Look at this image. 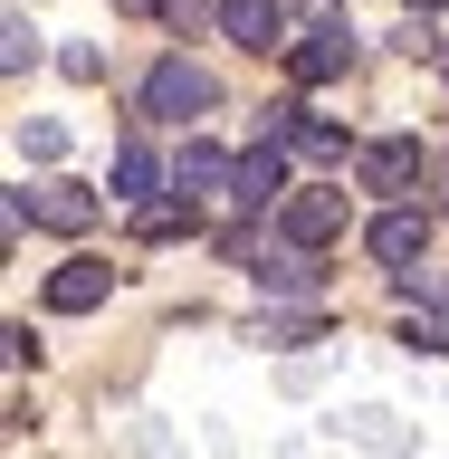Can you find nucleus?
<instances>
[{
    "mask_svg": "<svg viewBox=\"0 0 449 459\" xmlns=\"http://www.w3.org/2000/svg\"><path fill=\"white\" fill-rule=\"evenodd\" d=\"M278 230H287V239H307V249L344 239V192H325V182H315V192H287L278 201Z\"/></svg>",
    "mask_w": 449,
    "mask_h": 459,
    "instance_id": "nucleus-7",
    "label": "nucleus"
},
{
    "mask_svg": "<svg viewBox=\"0 0 449 459\" xmlns=\"http://www.w3.org/2000/svg\"><path fill=\"white\" fill-rule=\"evenodd\" d=\"M0 67H10V77L29 67V20H10V29H0Z\"/></svg>",
    "mask_w": 449,
    "mask_h": 459,
    "instance_id": "nucleus-18",
    "label": "nucleus"
},
{
    "mask_svg": "<svg viewBox=\"0 0 449 459\" xmlns=\"http://www.w3.org/2000/svg\"><path fill=\"white\" fill-rule=\"evenodd\" d=\"M106 297H115V268H106V258H86V249L48 278V307H57V316H96Z\"/></svg>",
    "mask_w": 449,
    "mask_h": 459,
    "instance_id": "nucleus-8",
    "label": "nucleus"
},
{
    "mask_svg": "<svg viewBox=\"0 0 449 459\" xmlns=\"http://www.w3.org/2000/svg\"><path fill=\"white\" fill-rule=\"evenodd\" d=\"M364 249H373V258H383V268L402 278V268H421V249H430V221H421V211H383V221L364 230Z\"/></svg>",
    "mask_w": 449,
    "mask_h": 459,
    "instance_id": "nucleus-10",
    "label": "nucleus"
},
{
    "mask_svg": "<svg viewBox=\"0 0 449 459\" xmlns=\"http://www.w3.org/2000/svg\"><path fill=\"white\" fill-rule=\"evenodd\" d=\"M220 39H239V48H287V0H220Z\"/></svg>",
    "mask_w": 449,
    "mask_h": 459,
    "instance_id": "nucleus-9",
    "label": "nucleus"
},
{
    "mask_svg": "<svg viewBox=\"0 0 449 459\" xmlns=\"http://www.w3.org/2000/svg\"><path fill=\"white\" fill-rule=\"evenodd\" d=\"M192 211H201V201H182V192H172V201H134V239H182Z\"/></svg>",
    "mask_w": 449,
    "mask_h": 459,
    "instance_id": "nucleus-14",
    "label": "nucleus"
},
{
    "mask_svg": "<svg viewBox=\"0 0 449 459\" xmlns=\"http://www.w3.org/2000/svg\"><path fill=\"white\" fill-rule=\"evenodd\" d=\"M354 182H364V192H411V182H421V143L411 134H373L364 153H354Z\"/></svg>",
    "mask_w": 449,
    "mask_h": 459,
    "instance_id": "nucleus-5",
    "label": "nucleus"
},
{
    "mask_svg": "<svg viewBox=\"0 0 449 459\" xmlns=\"http://www.w3.org/2000/svg\"><path fill=\"white\" fill-rule=\"evenodd\" d=\"M115 10H153V0H115Z\"/></svg>",
    "mask_w": 449,
    "mask_h": 459,
    "instance_id": "nucleus-20",
    "label": "nucleus"
},
{
    "mask_svg": "<svg viewBox=\"0 0 449 459\" xmlns=\"http://www.w3.org/2000/svg\"><path fill=\"white\" fill-rule=\"evenodd\" d=\"M421 10H430V0H421Z\"/></svg>",
    "mask_w": 449,
    "mask_h": 459,
    "instance_id": "nucleus-21",
    "label": "nucleus"
},
{
    "mask_svg": "<svg viewBox=\"0 0 449 459\" xmlns=\"http://www.w3.org/2000/svg\"><path fill=\"white\" fill-rule=\"evenodd\" d=\"M172 192H182V201H229V163L192 134L182 153H172Z\"/></svg>",
    "mask_w": 449,
    "mask_h": 459,
    "instance_id": "nucleus-12",
    "label": "nucleus"
},
{
    "mask_svg": "<svg viewBox=\"0 0 449 459\" xmlns=\"http://www.w3.org/2000/svg\"><path fill=\"white\" fill-rule=\"evenodd\" d=\"M163 10H172L182 29H192V20H220V0H163Z\"/></svg>",
    "mask_w": 449,
    "mask_h": 459,
    "instance_id": "nucleus-19",
    "label": "nucleus"
},
{
    "mask_svg": "<svg viewBox=\"0 0 449 459\" xmlns=\"http://www.w3.org/2000/svg\"><path fill=\"white\" fill-rule=\"evenodd\" d=\"M29 221H48V230L77 239V230H96V192H86V182H39V192H29Z\"/></svg>",
    "mask_w": 449,
    "mask_h": 459,
    "instance_id": "nucleus-11",
    "label": "nucleus"
},
{
    "mask_svg": "<svg viewBox=\"0 0 449 459\" xmlns=\"http://www.w3.org/2000/svg\"><path fill=\"white\" fill-rule=\"evenodd\" d=\"M287 67H297V86H335L344 67H354V29L344 20H307V39H287Z\"/></svg>",
    "mask_w": 449,
    "mask_h": 459,
    "instance_id": "nucleus-3",
    "label": "nucleus"
},
{
    "mask_svg": "<svg viewBox=\"0 0 449 459\" xmlns=\"http://www.w3.org/2000/svg\"><path fill=\"white\" fill-rule=\"evenodd\" d=\"M258 335H268V344H297V335H315V316H258Z\"/></svg>",
    "mask_w": 449,
    "mask_h": 459,
    "instance_id": "nucleus-17",
    "label": "nucleus"
},
{
    "mask_svg": "<svg viewBox=\"0 0 449 459\" xmlns=\"http://www.w3.org/2000/svg\"><path fill=\"white\" fill-rule=\"evenodd\" d=\"M229 201H239V211H278L287 201V143L278 134H258L249 153L229 163Z\"/></svg>",
    "mask_w": 449,
    "mask_h": 459,
    "instance_id": "nucleus-2",
    "label": "nucleus"
},
{
    "mask_svg": "<svg viewBox=\"0 0 449 459\" xmlns=\"http://www.w3.org/2000/svg\"><path fill=\"white\" fill-rule=\"evenodd\" d=\"M153 125H201V115L220 106V86H211V67L201 57H153V77H143V96H134Z\"/></svg>",
    "mask_w": 449,
    "mask_h": 459,
    "instance_id": "nucleus-1",
    "label": "nucleus"
},
{
    "mask_svg": "<svg viewBox=\"0 0 449 459\" xmlns=\"http://www.w3.org/2000/svg\"><path fill=\"white\" fill-rule=\"evenodd\" d=\"M402 344H411V354H449V325L421 316V307H402Z\"/></svg>",
    "mask_w": 449,
    "mask_h": 459,
    "instance_id": "nucleus-15",
    "label": "nucleus"
},
{
    "mask_svg": "<svg viewBox=\"0 0 449 459\" xmlns=\"http://www.w3.org/2000/svg\"><path fill=\"white\" fill-rule=\"evenodd\" d=\"M20 153H39V163H57V153H67V134H57V125H20Z\"/></svg>",
    "mask_w": 449,
    "mask_h": 459,
    "instance_id": "nucleus-16",
    "label": "nucleus"
},
{
    "mask_svg": "<svg viewBox=\"0 0 449 459\" xmlns=\"http://www.w3.org/2000/svg\"><path fill=\"white\" fill-rule=\"evenodd\" d=\"M249 278L268 287V297H315V287H325V268H315L307 239H278V249H258V258H249Z\"/></svg>",
    "mask_w": 449,
    "mask_h": 459,
    "instance_id": "nucleus-6",
    "label": "nucleus"
},
{
    "mask_svg": "<svg viewBox=\"0 0 449 459\" xmlns=\"http://www.w3.org/2000/svg\"><path fill=\"white\" fill-rule=\"evenodd\" d=\"M153 192H172V163L153 143H115V201H153Z\"/></svg>",
    "mask_w": 449,
    "mask_h": 459,
    "instance_id": "nucleus-13",
    "label": "nucleus"
},
{
    "mask_svg": "<svg viewBox=\"0 0 449 459\" xmlns=\"http://www.w3.org/2000/svg\"><path fill=\"white\" fill-rule=\"evenodd\" d=\"M258 134H278L287 153H307V163H344V134L325 125V115H307L297 96H278V106L258 115Z\"/></svg>",
    "mask_w": 449,
    "mask_h": 459,
    "instance_id": "nucleus-4",
    "label": "nucleus"
}]
</instances>
